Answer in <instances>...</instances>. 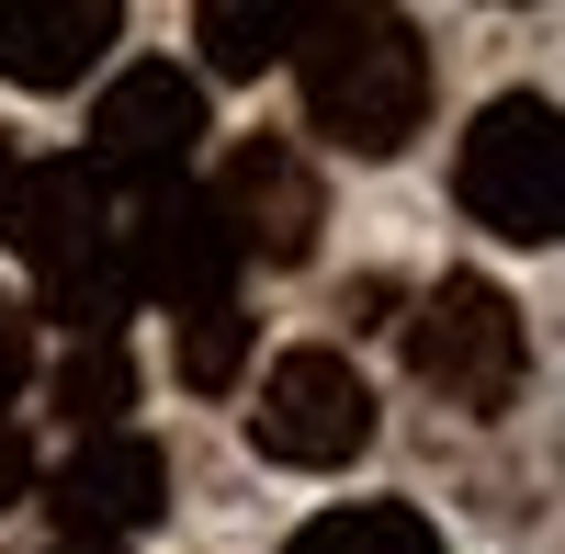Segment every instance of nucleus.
<instances>
[{
  "instance_id": "obj_1",
  "label": "nucleus",
  "mask_w": 565,
  "mask_h": 554,
  "mask_svg": "<svg viewBox=\"0 0 565 554\" xmlns=\"http://www.w3.org/2000/svg\"><path fill=\"white\" fill-rule=\"evenodd\" d=\"M295 79H306V125L351 159H396L430 125V45L407 12H373V0H317Z\"/></svg>"
},
{
  "instance_id": "obj_2",
  "label": "nucleus",
  "mask_w": 565,
  "mask_h": 554,
  "mask_svg": "<svg viewBox=\"0 0 565 554\" xmlns=\"http://www.w3.org/2000/svg\"><path fill=\"white\" fill-rule=\"evenodd\" d=\"M0 238L23 249L34 295H45V317H57L68 340H125V306H136V284H125V204H114V181L90 159H34L12 181Z\"/></svg>"
},
{
  "instance_id": "obj_3",
  "label": "nucleus",
  "mask_w": 565,
  "mask_h": 554,
  "mask_svg": "<svg viewBox=\"0 0 565 554\" xmlns=\"http://www.w3.org/2000/svg\"><path fill=\"white\" fill-rule=\"evenodd\" d=\"M452 193L463 215L509 249H554L565 238V103H532L509 90L463 125V159H452Z\"/></svg>"
},
{
  "instance_id": "obj_4",
  "label": "nucleus",
  "mask_w": 565,
  "mask_h": 554,
  "mask_svg": "<svg viewBox=\"0 0 565 554\" xmlns=\"http://www.w3.org/2000/svg\"><path fill=\"white\" fill-rule=\"evenodd\" d=\"M521 362H532L521 306H509L487 271H452V284L418 295V317H407V374L430 385L441 407H463V419H498V407L521 396Z\"/></svg>"
},
{
  "instance_id": "obj_5",
  "label": "nucleus",
  "mask_w": 565,
  "mask_h": 554,
  "mask_svg": "<svg viewBox=\"0 0 565 554\" xmlns=\"http://www.w3.org/2000/svg\"><path fill=\"white\" fill-rule=\"evenodd\" d=\"M249 441H260V465L328 476V465H351V452H373V385L351 374L340 351H282L271 374H260Z\"/></svg>"
},
{
  "instance_id": "obj_6",
  "label": "nucleus",
  "mask_w": 565,
  "mask_h": 554,
  "mask_svg": "<svg viewBox=\"0 0 565 554\" xmlns=\"http://www.w3.org/2000/svg\"><path fill=\"white\" fill-rule=\"evenodd\" d=\"M125 284L159 295L170 317L226 306V284H238V238L215 226V204L193 193V181H159V193L125 204Z\"/></svg>"
},
{
  "instance_id": "obj_7",
  "label": "nucleus",
  "mask_w": 565,
  "mask_h": 554,
  "mask_svg": "<svg viewBox=\"0 0 565 554\" xmlns=\"http://www.w3.org/2000/svg\"><path fill=\"white\" fill-rule=\"evenodd\" d=\"M45 510H57L68 543H114L125 554V532H148L170 510V452L148 430H90V441H68V465L45 476Z\"/></svg>"
},
{
  "instance_id": "obj_8",
  "label": "nucleus",
  "mask_w": 565,
  "mask_h": 554,
  "mask_svg": "<svg viewBox=\"0 0 565 554\" xmlns=\"http://www.w3.org/2000/svg\"><path fill=\"white\" fill-rule=\"evenodd\" d=\"M193 148H204V79H181V68H125L103 90V114H90V170L136 181V193L181 181Z\"/></svg>"
},
{
  "instance_id": "obj_9",
  "label": "nucleus",
  "mask_w": 565,
  "mask_h": 554,
  "mask_svg": "<svg viewBox=\"0 0 565 554\" xmlns=\"http://www.w3.org/2000/svg\"><path fill=\"white\" fill-rule=\"evenodd\" d=\"M215 226L238 238V260H306L317 249V226H328V193H317V170H306V148H282V136H249L238 159L215 170Z\"/></svg>"
},
{
  "instance_id": "obj_10",
  "label": "nucleus",
  "mask_w": 565,
  "mask_h": 554,
  "mask_svg": "<svg viewBox=\"0 0 565 554\" xmlns=\"http://www.w3.org/2000/svg\"><path fill=\"white\" fill-rule=\"evenodd\" d=\"M125 12L114 0H0V79L23 90H79L90 68L114 57Z\"/></svg>"
},
{
  "instance_id": "obj_11",
  "label": "nucleus",
  "mask_w": 565,
  "mask_h": 554,
  "mask_svg": "<svg viewBox=\"0 0 565 554\" xmlns=\"http://www.w3.org/2000/svg\"><path fill=\"white\" fill-rule=\"evenodd\" d=\"M317 23V0H204L193 34H204V68L215 79H260L271 57H295Z\"/></svg>"
},
{
  "instance_id": "obj_12",
  "label": "nucleus",
  "mask_w": 565,
  "mask_h": 554,
  "mask_svg": "<svg viewBox=\"0 0 565 554\" xmlns=\"http://www.w3.org/2000/svg\"><path fill=\"white\" fill-rule=\"evenodd\" d=\"M125 407H136V362H125V340H68V362H57V419H68V441L125 430Z\"/></svg>"
},
{
  "instance_id": "obj_13",
  "label": "nucleus",
  "mask_w": 565,
  "mask_h": 554,
  "mask_svg": "<svg viewBox=\"0 0 565 554\" xmlns=\"http://www.w3.org/2000/svg\"><path fill=\"white\" fill-rule=\"evenodd\" d=\"M295 554H441V532L418 521V510H396V498H362V510L306 521V532H295Z\"/></svg>"
},
{
  "instance_id": "obj_14",
  "label": "nucleus",
  "mask_w": 565,
  "mask_h": 554,
  "mask_svg": "<svg viewBox=\"0 0 565 554\" xmlns=\"http://www.w3.org/2000/svg\"><path fill=\"white\" fill-rule=\"evenodd\" d=\"M238 362H249V317H238V295L181 317V385H193V396H226V385H238Z\"/></svg>"
},
{
  "instance_id": "obj_15",
  "label": "nucleus",
  "mask_w": 565,
  "mask_h": 554,
  "mask_svg": "<svg viewBox=\"0 0 565 554\" xmlns=\"http://www.w3.org/2000/svg\"><path fill=\"white\" fill-rule=\"evenodd\" d=\"M23 374H34V317H23L12 295H0V407L23 396Z\"/></svg>"
},
{
  "instance_id": "obj_16",
  "label": "nucleus",
  "mask_w": 565,
  "mask_h": 554,
  "mask_svg": "<svg viewBox=\"0 0 565 554\" xmlns=\"http://www.w3.org/2000/svg\"><path fill=\"white\" fill-rule=\"evenodd\" d=\"M23 487H34V441H23V419H12V407H0V510H12Z\"/></svg>"
},
{
  "instance_id": "obj_17",
  "label": "nucleus",
  "mask_w": 565,
  "mask_h": 554,
  "mask_svg": "<svg viewBox=\"0 0 565 554\" xmlns=\"http://www.w3.org/2000/svg\"><path fill=\"white\" fill-rule=\"evenodd\" d=\"M12 181H23V159H12V136H0V215H12Z\"/></svg>"
},
{
  "instance_id": "obj_18",
  "label": "nucleus",
  "mask_w": 565,
  "mask_h": 554,
  "mask_svg": "<svg viewBox=\"0 0 565 554\" xmlns=\"http://www.w3.org/2000/svg\"><path fill=\"white\" fill-rule=\"evenodd\" d=\"M57 554H114V543H57Z\"/></svg>"
}]
</instances>
